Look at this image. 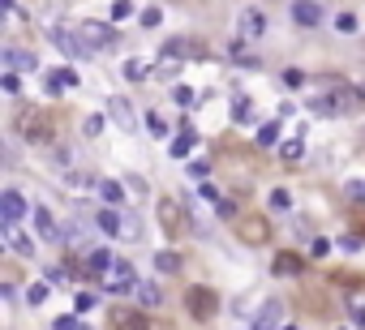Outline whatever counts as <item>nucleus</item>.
Instances as JSON below:
<instances>
[{
    "instance_id": "obj_7",
    "label": "nucleus",
    "mask_w": 365,
    "mask_h": 330,
    "mask_svg": "<svg viewBox=\"0 0 365 330\" xmlns=\"http://www.w3.org/2000/svg\"><path fill=\"white\" fill-rule=\"evenodd\" d=\"M112 266H116L112 249H86V257H82V270L90 274V279H108Z\"/></svg>"
},
{
    "instance_id": "obj_19",
    "label": "nucleus",
    "mask_w": 365,
    "mask_h": 330,
    "mask_svg": "<svg viewBox=\"0 0 365 330\" xmlns=\"http://www.w3.org/2000/svg\"><path fill=\"white\" fill-rule=\"evenodd\" d=\"M112 326H116V330H150V322H146L142 313H133V309H116V313H112Z\"/></svg>"
},
{
    "instance_id": "obj_22",
    "label": "nucleus",
    "mask_w": 365,
    "mask_h": 330,
    "mask_svg": "<svg viewBox=\"0 0 365 330\" xmlns=\"http://www.w3.org/2000/svg\"><path fill=\"white\" fill-rule=\"evenodd\" d=\"M65 86H69V90L78 86V73H73V69H52V73H47V90H65Z\"/></svg>"
},
{
    "instance_id": "obj_44",
    "label": "nucleus",
    "mask_w": 365,
    "mask_h": 330,
    "mask_svg": "<svg viewBox=\"0 0 365 330\" xmlns=\"http://www.w3.org/2000/svg\"><path fill=\"white\" fill-rule=\"evenodd\" d=\"M52 330H78V317H61V322L52 326Z\"/></svg>"
},
{
    "instance_id": "obj_37",
    "label": "nucleus",
    "mask_w": 365,
    "mask_h": 330,
    "mask_svg": "<svg viewBox=\"0 0 365 330\" xmlns=\"http://www.w3.org/2000/svg\"><path fill=\"white\" fill-rule=\"evenodd\" d=\"M160 22H164V13H160V9H142V26H146V30H155Z\"/></svg>"
},
{
    "instance_id": "obj_34",
    "label": "nucleus",
    "mask_w": 365,
    "mask_h": 330,
    "mask_svg": "<svg viewBox=\"0 0 365 330\" xmlns=\"http://www.w3.org/2000/svg\"><path fill=\"white\" fill-rule=\"evenodd\" d=\"M335 30H340V35H352V30H357V13H340V18H335Z\"/></svg>"
},
{
    "instance_id": "obj_26",
    "label": "nucleus",
    "mask_w": 365,
    "mask_h": 330,
    "mask_svg": "<svg viewBox=\"0 0 365 330\" xmlns=\"http://www.w3.org/2000/svg\"><path fill=\"white\" fill-rule=\"evenodd\" d=\"M125 78H129V82H146V78H150V65L133 56V61H125Z\"/></svg>"
},
{
    "instance_id": "obj_45",
    "label": "nucleus",
    "mask_w": 365,
    "mask_h": 330,
    "mask_svg": "<svg viewBox=\"0 0 365 330\" xmlns=\"http://www.w3.org/2000/svg\"><path fill=\"white\" fill-rule=\"evenodd\" d=\"M99 129H103V116H90V121H86V133H90V138H95V133H99Z\"/></svg>"
},
{
    "instance_id": "obj_32",
    "label": "nucleus",
    "mask_w": 365,
    "mask_h": 330,
    "mask_svg": "<svg viewBox=\"0 0 365 330\" xmlns=\"http://www.w3.org/2000/svg\"><path fill=\"white\" fill-rule=\"evenodd\" d=\"M189 176H193V181H206V176H211V163H206V159H193V163H189Z\"/></svg>"
},
{
    "instance_id": "obj_18",
    "label": "nucleus",
    "mask_w": 365,
    "mask_h": 330,
    "mask_svg": "<svg viewBox=\"0 0 365 330\" xmlns=\"http://www.w3.org/2000/svg\"><path fill=\"white\" fill-rule=\"evenodd\" d=\"M5 240H9V249H13L18 257H35V240H30V236H22V232H18V224H5Z\"/></svg>"
},
{
    "instance_id": "obj_17",
    "label": "nucleus",
    "mask_w": 365,
    "mask_h": 330,
    "mask_svg": "<svg viewBox=\"0 0 365 330\" xmlns=\"http://www.w3.org/2000/svg\"><path fill=\"white\" fill-rule=\"evenodd\" d=\"M5 65L9 69H39V56H35V51H26V47H18V43H9L5 47Z\"/></svg>"
},
{
    "instance_id": "obj_14",
    "label": "nucleus",
    "mask_w": 365,
    "mask_h": 330,
    "mask_svg": "<svg viewBox=\"0 0 365 330\" xmlns=\"http://www.w3.org/2000/svg\"><path fill=\"white\" fill-rule=\"evenodd\" d=\"M292 22L297 26H318L323 22V5L318 0H292Z\"/></svg>"
},
{
    "instance_id": "obj_48",
    "label": "nucleus",
    "mask_w": 365,
    "mask_h": 330,
    "mask_svg": "<svg viewBox=\"0 0 365 330\" xmlns=\"http://www.w3.org/2000/svg\"><path fill=\"white\" fill-rule=\"evenodd\" d=\"M284 330H297V326H284Z\"/></svg>"
},
{
    "instance_id": "obj_38",
    "label": "nucleus",
    "mask_w": 365,
    "mask_h": 330,
    "mask_svg": "<svg viewBox=\"0 0 365 330\" xmlns=\"http://www.w3.org/2000/svg\"><path fill=\"white\" fill-rule=\"evenodd\" d=\"M0 82H5V90H9V94H18V90H22V78H18V69H9L5 78H0Z\"/></svg>"
},
{
    "instance_id": "obj_31",
    "label": "nucleus",
    "mask_w": 365,
    "mask_h": 330,
    "mask_svg": "<svg viewBox=\"0 0 365 330\" xmlns=\"http://www.w3.org/2000/svg\"><path fill=\"white\" fill-rule=\"evenodd\" d=\"M133 13V0H112V22H125Z\"/></svg>"
},
{
    "instance_id": "obj_43",
    "label": "nucleus",
    "mask_w": 365,
    "mask_h": 330,
    "mask_svg": "<svg viewBox=\"0 0 365 330\" xmlns=\"http://www.w3.org/2000/svg\"><path fill=\"white\" fill-rule=\"evenodd\" d=\"M202 197H206V202H224V197L215 193V185H206V181H202Z\"/></svg>"
},
{
    "instance_id": "obj_47",
    "label": "nucleus",
    "mask_w": 365,
    "mask_h": 330,
    "mask_svg": "<svg viewBox=\"0 0 365 330\" xmlns=\"http://www.w3.org/2000/svg\"><path fill=\"white\" fill-rule=\"evenodd\" d=\"M78 330H90V326H78Z\"/></svg>"
},
{
    "instance_id": "obj_16",
    "label": "nucleus",
    "mask_w": 365,
    "mask_h": 330,
    "mask_svg": "<svg viewBox=\"0 0 365 330\" xmlns=\"http://www.w3.org/2000/svg\"><path fill=\"white\" fill-rule=\"evenodd\" d=\"M168 61H185V56H206V47H193V39H168L164 43Z\"/></svg>"
},
{
    "instance_id": "obj_15",
    "label": "nucleus",
    "mask_w": 365,
    "mask_h": 330,
    "mask_svg": "<svg viewBox=\"0 0 365 330\" xmlns=\"http://www.w3.org/2000/svg\"><path fill=\"white\" fill-rule=\"evenodd\" d=\"M108 112H112V121L125 129V133H133L138 129V116H133V107H129V99H121V94H112L108 99Z\"/></svg>"
},
{
    "instance_id": "obj_1",
    "label": "nucleus",
    "mask_w": 365,
    "mask_h": 330,
    "mask_svg": "<svg viewBox=\"0 0 365 330\" xmlns=\"http://www.w3.org/2000/svg\"><path fill=\"white\" fill-rule=\"evenodd\" d=\"M361 103H365V90L331 86L327 94H318L314 103H309V112H318V116H352V112H361Z\"/></svg>"
},
{
    "instance_id": "obj_12",
    "label": "nucleus",
    "mask_w": 365,
    "mask_h": 330,
    "mask_svg": "<svg viewBox=\"0 0 365 330\" xmlns=\"http://www.w3.org/2000/svg\"><path fill=\"white\" fill-rule=\"evenodd\" d=\"M0 214H5V224H22L26 219V197L18 189H5L0 193Z\"/></svg>"
},
{
    "instance_id": "obj_10",
    "label": "nucleus",
    "mask_w": 365,
    "mask_h": 330,
    "mask_svg": "<svg viewBox=\"0 0 365 330\" xmlns=\"http://www.w3.org/2000/svg\"><path fill=\"white\" fill-rule=\"evenodd\" d=\"M95 228H99L103 236H125V214H121V206H103V210L95 214Z\"/></svg>"
},
{
    "instance_id": "obj_21",
    "label": "nucleus",
    "mask_w": 365,
    "mask_h": 330,
    "mask_svg": "<svg viewBox=\"0 0 365 330\" xmlns=\"http://www.w3.org/2000/svg\"><path fill=\"white\" fill-rule=\"evenodd\" d=\"M95 193H99L103 202H108V206H121V202H125V189H121L116 181H108V176L99 181V189H95Z\"/></svg>"
},
{
    "instance_id": "obj_11",
    "label": "nucleus",
    "mask_w": 365,
    "mask_h": 330,
    "mask_svg": "<svg viewBox=\"0 0 365 330\" xmlns=\"http://www.w3.org/2000/svg\"><path fill=\"white\" fill-rule=\"evenodd\" d=\"M30 214H35V232H39V236L47 240V245H56V240H65V232L56 228V219H52V210H47V206H35Z\"/></svg>"
},
{
    "instance_id": "obj_6",
    "label": "nucleus",
    "mask_w": 365,
    "mask_h": 330,
    "mask_svg": "<svg viewBox=\"0 0 365 330\" xmlns=\"http://www.w3.org/2000/svg\"><path fill=\"white\" fill-rule=\"evenodd\" d=\"M241 240L253 245V249L271 245V224H267V214H249V219H241Z\"/></svg>"
},
{
    "instance_id": "obj_36",
    "label": "nucleus",
    "mask_w": 365,
    "mask_h": 330,
    "mask_svg": "<svg viewBox=\"0 0 365 330\" xmlns=\"http://www.w3.org/2000/svg\"><path fill=\"white\" fill-rule=\"evenodd\" d=\"M26 300H30V305H43V300H47V283H30Z\"/></svg>"
},
{
    "instance_id": "obj_24",
    "label": "nucleus",
    "mask_w": 365,
    "mask_h": 330,
    "mask_svg": "<svg viewBox=\"0 0 365 330\" xmlns=\"http://www.w3.org/2000/svg\"><path fill=\"white\" fill-rule=\"evenodd\" d=\"M138 300H142L146 309H155V305L164 300V288H160V283H146V279H142V283H138Z\"/></svg>"
},
{
    "instance_id": "obj_13",
    "label": "nucleus",
    "mask_w": 365,
    "mask_h": 330,
    "mask_svg": "<svg viewBox=\"0 0 365 330\" xmlns=\"http://www.w3.org/2000/svg\"><path fill=\"white\" fill-rule=\"evenodd\" d=\"M52 39H56V47L61 51H69V56H86V43H82V35L78 30H65V26H52Z\"/></svg>"
},
{
    "instance_id": "obj_28",
    "label": "nucleus",
    "mask_w": 365,
    "mask_h": 330,
    "mask_svg": "<svg viewBox=\"0 0 365 330\" xmlns=\"http://www.w3.org/2000/svg\"><path fill=\"white\" fill-rule=\"evenodd\" d=\"M155 266H160V274H176L181 270V257L176 253H160V257H155Z\"/></svg>"
},
{
    "instance_id": "obj_33",
    "label": "nucleus",
    "mask_w": 365,
    "mask_h": 330,
    "mask_svg": "<svg viewBox=\"0 0 365 330\" xmlns=\"http://www.w3.org/2000/svg\"><path fill=\"white\" fill-rule=\"evenodd\" d=\"M146 129H150L155 138H164V133H168V125H164V116H160V112H150V116H146Z\"/></svg>"
},
{
    "instance_id": "obj_9",
    "label": "nucleus",
    "mask_w": 365,
    "mask_h": 330,
    "mask_svg": "<svg viewBox=\"0 0 365 330\" xmlns=\"http://www.w3.org/2000/svg\"><path fill=\"white\" fill-rule=\"evenodd\" d=\"M160 224H164V232H172V236L189 228V219H185L181 202H172V197H164V202H160Z\"/></svg>"
},
{
    "instance_id": "obj_2",
    "label": "nucleus",
    "mask_w": 365,
    "mask_h": 330,
    "mask_svg": "<svg viewBox=\"0 0 365 330\" xmlns=\"http://www.w3.org/2000/svg\"><path fill=\"white\" fill-rule=\"evenodd\" d=\"M78 35H82V43H86L90 51H108V47H116V43H121L116 22H82V26H78Z\"/></svg>"
},
{
    "instance_id": "obj_5",
    "label": "nucleus",
    "mask_w": 365,
    "mask_h": 330,
    "mask_svg": "<svg viewBox=\"0 0 365 330\" xmlns=\"http://www.w3.org/2000/svg\"><path fill=\"white\" fill-rule=\"evenodd\" d=\"M18 129H22V138H26V142L52 146V125H47V116H43V112H22Z\"/></svg>"
},
{
    "instance_id": "obj_27",
    "label": "nucleus",
    "mask_w": 365,
    "mask_h": 330,
    "mask_svg": "<svg viewBox=\"0 0 365 330\" xmlns=\"http://www.w3.org/2000/svg\"><path fill=\"white\" fill-rule=\"evenodd\" d=\"M280 142V125H263V129H258V146H263V150H271Z\"/></svg>"
},
{
    "instance_id": "obj_4",
    "label": "nucleus",
    "mask_w": 365,
    "mask_h": 330,
    "mask_svg": "<svg viewBox=\"0 0 365 330\" xmlns=\"http://www.w3.org/2000/svg\"><path fill=\"white\" fill-rule=\"evenodd\" d=\"M185 309H189V317L206 322V317L220 309V296H215L211 288H189V292H185Z\"/></svg>"
},
{
    "instance_id": "obj_42",
    "label": "nucleus",
    "mask_w": 365,
    "mask_h": 330,
    "mask_svg": "<svg viewBox=\"0 0 365 330\" xmlns=\"http://www.w3.org/2000/svg\"><path fill=\"white\" fill-rule=\"evenodd\" d=\"M86 309H95V296H90V292L78 296V313H86Z\"/></svg>"
},
{
    "instance_id": "obj_39",
    "label": "nucleus",
    "mask_w": 365,
    "mask_h": 330,
    "mask_svg": "<svg viewBox=\"0 0 365 330\" xmlns=\"http://www.w3.org/2000/svg\"><path fill=\"white\" fill-rule=\"evenodd\" d=\"M301 150H305V142H301V138L284 142V159H301Z\"/></svg>"
},
{
    "instance_id": "obj_20",
    "label": "nucleus",
    "mask_w": 365,
    "mask_h": 330,
    "mask_svg": "<svg viewBox=\"0 0 365 330\" xmlns=\"http://www.w3.org/2000/svg\"><path fill=\"white\" fill-rule=\"evenodd\" d=\"M280 300H267L263 309H258V322H253V330H275V322H280Z\"/></svg>"
},
{
    "instance_id": "obj_29",
    "label": "nucleus",
    "mask_w": 365,
    "mask_h": 330,
    "mask_svg": "<svg viewBox=\"0 0 365 330\" xmlns=\"http://www.w3.org/2000/svg\"><path fill=\"white\" fill-rule=\"evenodd\" d=\"M275 270H280V274H297V270H301V257H292V253H280V257H275Z\"/></svg>"
},
{
    "instance_id": "obj_30",
    "label": "nucleus",
    "mask_w": 365,
    "mask_h": 330,
    "mask_svg": "<svg viewBox=\"0 0 365 330\" xmlns=\"http://www.w3.org/2000/svg\"><path fill=\"white\" fill-rule=\"evenodd\" d=\"M280 78H284V86H288V90H301V86H305V73H301V69H284Z\"/></svg>"
},
{
    "instance_id": "obj_3",
    "label": "nucleus",
    "mask_w": 365,
    "mask_h": 330,
    "mask_svg": "<svg viewBox=\"0 0 365 330\" xmlns=\"http://www.w3.org/2000/svg\"><path fill=\"white\" fill-rule=\"evenodd\" d=\"M138 270H133V262H125V257H116V266L108 270V279H103V288H108L112 296H125V292H138Z\"/></svg>"
},
{
    "instance_id": "obj_46",
    "label": "nucleus",
    "mask_w": 365,
    "mask_h": 330,
    "mask_svg": "<svg viewBox=\"0 0 365 330\" xmlns=\"http://www.w3.org/2000/svg\"><path fill=\"white\" fill-rule=\"evenodd\" d=\"M348 193H352V197H361V202H365V181H352V185H348Z\"/></svg>"
},
{
    "instance_id": "obj_25",
    "label": "nucleus",
    "mask_w": 365,
    "mask_h": 330,
    "mask_svg": "<svg viewBox=\"0 0 365 330\" xmlns=\"http://www.w3.org/2000/svg\"><path fill=\"white\" fill-rule=\"evenodd\" d=\"M232 121H237V125H249V121H253V103H249L245 94L232 99Z\"/></svg>"
},
{
    "instance_id": "obj_41",
    "label": "nucleus",
    "mask_w": 365,
    "mask_h": 330,
    "mask_svg": "<svg viewBox=\"0 0 365 330\" xmlns=\"http://www.w3.org/2000/svg\"><path fill=\"white\" fill-rule=\"evenodd\" d=\"M309 253H314V257H327V253H331V245H327L323 236H314V240H309Z\"/></svg>"
},
{
    "instance_id": "obj_35",
    "label": "nucleus",
    "mask_w": 365,
    "mask_h": 330,
    "mask_svg": "<svg viewBox=\"0 0 365 330\" xmlns=\"http://www.w3.org/2000/svg\"><path fill=\"white\" fill-rule=\"evenodd\" d=\"M172 99H176L181 107H193V99H198V94H193L189 86H176V90H172Z\"/></svg>"
},
{
    "instance_id": "obj_8",
    "label": "nucleus",
    "mask_w": 365,
    "mask_h": 330,
    "mask_svg": "<svg viewBox=\"0 0 365 330\" xmlns=\"http://www.w3.org/2000/svg\"><path fill=\"white\" fill-rule=\"evenodd\" d=\"M263 30H267V18H263V9H241V18H237V35H241L245 43L263 39Z\"/></svg>"
},
{
    "instance_id": "obj_40",
    "label": "nucleus",
    "mask_w": 365,
    "mask_h": 330,
    "mask_svg": "<svg viewBox=\"0 0 365 330\" xmlns=\"http://www.w3.org/2000/svg\"><path fill=\"white\" fill-rule=\"evenodd\" d=\"M288 206H292V197H288L284 189H275V193H271V210H288Z\"/></svg>"
},
{
    "instance_id": "obj_23",
    "label": "nucleus",
    "mask_w": 365,
    "mask_h": 330,
    "mask_svg": "<svg viewBox=\"0 0 365 330\" xmlns=\"http://www.w3.org/2000/svg\"><path fill=\"white\" fill-rule=\"evenodd\" d=\"M189 150H193V129H181V133L172 138V146H168V154H172V159H185Z\"/></svg>"
}]
</instances>
